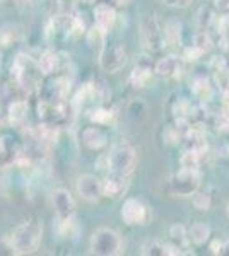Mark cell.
I'll use <instances>...</instances> for the list:
<instances>
[{
  "mask_svg": "<svg viewBox=\"0 0 229 256\" xmlns=\"http://www.w3.org/2000/svg\"><path fill=\"white\" fill-rule=\"evenodd\" d=\"M41 239H43V224L36 217H31L21 222L12 230L7 242L14 254H31L40 248Z\"/></svg>",
  "mask_w": 229,
  "mask_h": 256,
  "instance_id": "1",
  "label": "cell"
},
{
  "mask_svg": "<svg viewBox=\"0 0 229 256\" xmlns=\"http://www.w3.org/2000/svg\"><path fill=\"white\" fill-rule=\"evenodd\" d=\"M12 79L21 90L31 92V90L41 86L43 72H41L38 62H35L31 56L24 55V53H19L16 60L12 62Z\"/></svg>",
  "mask_w": 229,
  "mask_h": 256,
  "instance_id": "2",
  "label": "cell"
},
{
  "mask_svg": "<svg viewBox=\"0 0 229 256\" xmlns=\"http://www.w3.org/2000/svg\"><path fill=\"white\" fill-rule=\"evenodd\" d=\"M91 251L98 256H116L123 251L122 236L115 229L101 227L91 238Z\"/></svg>",
  "mask_w": 229,
  "mask_h": 256,
  "instance_id": "3",
  "label": "cell"
},
{
  "mask_svg": "<svg viewBox=\"0 0 229 256\" xmlns=\"http://www.w3.org/2000/svg\"><path fill=\"white\" fill-rule=\"evenodd\" d=\"M137 166V152L130 144H118L108 156V169L123 176H130Z\"/></svg>",
  "mask_w": 229,
  "mask_h": 256,
  "instance_id": "4",
  "label": "cell"
},
{
  "mask_svg": "<svg viewBox=\"0 0 229 256\" xmlns=\"http://www.w3.org/2000/svg\"><path fill=\"white\" fill-rule=\"evenodd\" d=\"M200 188V172L198 169L181 168L178 172L169 178L168 190L174 196H191Z\"/></svg>",
  "mask_w": 229,
  "mask_h": 256,
  "instance_id": "5",
  "label": "cell"
},
{
  "mask_svg": "<svg viewBox=\"0 0 229 256\" xmlns=\"http://www.w3.org/2000/svg\"><path fill=\"white\" fill-rule=\"evenodd\" d=\"M128 62V53L123 43L113 41V43H105L99 52V65L108 74H115L122 70Z\"/></svg>",
  "mask_w": 229,
  "mask_h": 256,
  "instance_id": "6",
  "label": "cell"
},
{
  "mask_svg": "<svg viewBox=\"0 0 229 256\" xmlns=\"http://www.w3.org/2000/svg\"><path fill=\"white\" fill-rule=\"evenodd\" d=\"M140 30H142V38L145 43V48L152 53H159L166 46L164 40V30H162L159 19L156 14H145L140 22Z\"/></svg>",
  "mask_w": 229,
  "mask_h": 256,
  "instance_id": "7",
  "label": "cell"
},
{
  "mask_svg": "<svg viewBox=\"0 0 229 256\" xmlns=\"http://www.w3.org/2000/svg\"><path fill=\"white\" fill-rule=\"evenodd\" d=\"M120 216L127 226H142L149 218V208L139 198H127L122 205Z\"/></svg>",
  "mask_w": 229,
  "mask_h": 256,
  "instance_id": "8",
  "label": "cell"
},
{
  "mask_svg": "<svg viewBox=\"0 0 229 256\" xmlns=\"http://www.w3.org/2000/svg\"><path fill=\"white\" fill-rule=\"evenodd\" d=\"M77 193L81 198H84L86 202H99L103 198V184L101 180L94 174H82L77 178Z\"/></svg>",
  "mask_w": 229,
  "mask_h": 256,
  "instance_id": "9",
  "label": "cell"
},
{
  "mask_svg": "<svg viewBox=\"0 0 229 256\" xmlns=\"http://www.w3.org/2000/svg\"><path fill=\"white\" fill-rule=\"evenodd\" d=\"M52 204L57 212V218H70L76 216L77 205L69 190H65V188L55 190V192L52 193Z\"/></svg>",
  "mask_w": 229,
  "mask_h": 256,
  "instance_id": "10",
  "label": "cell"
},
{
  "mask_svg": "<svg viewBox=\"0 0 229 256\" xmlns=\"http://www.w3.org/2000/svg\"><path fill=\"white\" fill-rule=\"evenodd\" d=\"M154 65L152 62L147 58V56H140V60L135 64V67L132 68L130 77H128V82L134 89H144L149 86V82L152 80L154 77Z\"/></svg>",
  "mask_w": 229,
  "mask_h": 256,
  "instance_id": "11",
  "label": "cell"
},
{
  "mask_svg": "<svg viewBox=\"0 0 229 256\" xmlns=\"http://www.w3.org/2000/svg\"><path fill=\"white\" fill-rule=\"evenodd\" d=\"M103 184V196L108 198H120L127 193L128 190V176L118 174V172H111L108 174L105 180L101 181Z\"/></svg>",
  "mask_w": 229,
  "mask_h": 256,
  "instance_id": "12",
  "label": "cell"
},
{
  "mask_svg": "<svg viewBox=\"0 0 229 256\" xmlns=\"http://www.w3.org/2000/svg\"><path fill=\"white\" fill-rule=\"evenodd\" d=\"M93 16H94V26H98L99 30H103L105 32L113 30L116 22V10L111 4L108 2L96 4Z\"/></svg>",
  "mask_w": 229,
  "mask_h": 256,
  "instance_id": "13",
  "label": "cell"
},
{
  "mask_svg": "<svg viewBox=\"0 0 229 256\" xmlns=\"http://www.w3.org/2000/svg\"><path fill=\"white\" fill-rule=\"evenodd\" d=\"M154 72H156V76H159L161 79H176L181 74V62L174 55L164 56V58H161L154 65Z\"/></svg>",
  "mask_w": 229,
  "mask_h": 256,
  "instance_id": "14",
  "label": "cell"
},
{
  "mask_svg": "<svg viewBox=\"0 0 229 256\" xmlns=\"http://www.w3.org/2000/svg\"><path fill=\"white\" fill-rule=\"evenodd\" d=\"M82 142H84V146L87 148H91V150H101L108 144V138L101 128L87 126L86 130L82 132Z\"/></svg>",
  "mask_w": 229,
  "mask_h": 256,
  "instance_id": "15",
  "label": "cell"
},
{
  "mask_svg": "<svg viewBox=\"0 0 229 256\" xmlns=\"http://www.w3.org/2000/svg\"><path fill=\"white\" fill-rule=\"evenodd\" d=\"M23 40V28L19 24H4L0 26V48H11Z\"/></svg>",
  "mask_w": 229,
  "mask_h": 256,
  "instance_id": "16",
  "label": "cell"
},
{
  "mask_svg": "<svg viewBox=\"0 0 229 256\" xmlns=\"http://www.w3.org/2000/svg\"><path fill=\"white\" fill-rule=\"evenodd\" d=\"M28 113V101L24 99H14L7 108V118H9L11 125H21L26 120Z\"/></svg>",
  "mask_w": 229,
  "mask_h": 256,
  "instance_id": "17",
  "label": "cell"
},
{
  "mask_svg": "<svg viewBox=\"0 0 229 256\" xmlns=\"http://www.w3.org/2000/svg\"><path fill=\"white\" fill-rule=\"evenodd\" d=\"M38 65L43 72V76H53L58 68H60V58H58V53L47 50V52L41 53Z\"/></svg>",
  "mask_w": 229,
  "mask_h": 256,
  "instance_id": "18",
  "label": "cell"
},
{
  "mask_svg": "<svg viewBox=\"0 0 229 256\" xmlns=\"http://www.w3.org/2000/svg\"><path fill=\"white\" fill-rule=\"evenodd\" d=\"M188 239H191L197 246L205 244L210 239V227L205 222H195L188 229Z\"/></svg>",
  "mask_w": 229,
  "mask_h": 256,
  "instance_id": "19",
  "label": "cell"
},
{
  "mask_svg": "<svg viewBox=\"0 0 229 256\" xmlns=\"http://www.w3.org/2000/svg\"><path fill=\"white\" fill-rule=\"evenodd\" d=\"M207 150H200V148H188L183 152L181 156V168L185 169H198L202 164L203 158H205Z\"/></svg>",
  "mask_w": 229,
  "mask_h": 256,
  "instance_id": "20",
  "label": "cell"
},
{
  "mask_svg": "<svg viewBox=\"0 0 229 256\" xmlns=\"http://www.w3.org/2000/svg\"><path fill=\"white\" fill-rule=\"evenodd\" d=\"M164 40L169 46H180L181 44V24L178 20H169L164 28Z\"/></svg>",
  "mask_w": 229,
  "mask_h": 256,
  "instance_id": "21",
  "label": "cell"
},
{
  "mask_svg": "<svg viewBox=\"0 0 229 256\" xmlns=\"http://www.w3.org/2000/svg\"><path fill=\"white\" fill-rule=\"evenodd\" d=\"M149 114V108L144 101L140 99H135L128 104V116H130L134 122H144Z\"/></svg>",
  "mask_w": 229,
  "mask_h": 256,
  "instance_id": "22",
  "label": "cell"
},
{
  "mask_svg": "<svg viewBox=\"0 0 229 256\" xmlns=\"http://www.w3.org/2000/svg\"><path fill=\"white\" fill-rule=\"evenodd\" d=\"M193 94L197 96L198 99L205 101L212 96V86H210V80L207 77H197L193 80Z\"/></svg>",
  "mask_w": 229,
  "mask_h": 256,
  "instance_id": "23",
  "label": "cell"
},
{
  "mask_svg": "<svg viewBox=\"0 0 229 256\" xmlns=\"http://www.w3.org/2000/svg\"><path fill=\"white\" fill-rule=\"evenodd\" d=\"M89 118H91V122L96 123V125H110L115 118V113L106 108H96L91 111Z\"/></svg>",
  "mask_w": 229,
  "mask_h": 256,
  "instance_id": "24",
  "label": "cell"
},
{
  "mask_svg": "<svg viewBox=\"0 0 229 256\" xmlns=\"http://www.w3.org/2000/svg\"><path fill=\"white\" fill-rule=\"evenodd\" d=\"M169 236H171L173 242H176L178 246H181L183 250H185L186 241H188V230H186L185 226H181V224L171 226V229H169Z\"/></svg>",
  "mask_w": 229,
  "mask_h": 256,
  "instance_id": "25",
  "label": "cell"
},
{
  "mask_svg": "<svg viewBox=\"0 0 229 256\" xmlns=\"http://www.w3.org/2000/svg\"><path fill=\"white\" fill-rule=\"evenodd\" d=\"M191 44H193V46H197L202 53H207L212 48V44H214V43H212V38H210L209 32L202 30L200 32H197V34L193 36Z\"/></svg>",
  "mask_w": 229,
  "mask_h": 256,
  "instance_id": "26",
  "label": "cell"
},
{
  "mask_svg": "<svg viewBox=\"0 0 229 256\" xmlns=\"http://www.w3.org/2000/svg\"><path fill=\"white\" fill-rule=\"evenodd\" d=\"M191 204L195 205V208H198V210H209L210 208V205H212V198L209 193H202V192H195L193 195H191Z\"/></svg>",
  "mask_w": 229,
  "mask_h": 256,
  "instance_id": "27",
  "label": "cell"
},
{
  "mask_svg": "<svg viewBox=\"0 0 229 256\" xmlns=\"http://www.w3.org/2000/svg\"><path fill=\"white\" fill-rule=\"evenodd\" d=\"M215 125L220 134H229V106L222 108L215 116Z\"/></svg>",
  "mask_w": 229,
  "mask_h": 256,
  "instance_id": "28",
  "label": "cell"
},
{
  "mask_svg": "<svg viewBox=\"0 0 229 256\" xmlns=\"http://www.w3.org/2000/svg\"><path fill=\"white\" fill-rule=\"evenodd\" d=\"M197 20H198V26L205 31L207 28H210V24H214L215 20H217V18H215V16L212 14L209 9H205V7H203V9H200V12H198V19Z\"/></svg>",
  "mask_w": 229,
  "mask_h": 256,
  "instance_id": "29",
  "label": "cell"
},
{
  "mask_svg": "<svg viewBox=\"0 0 229 256\" xmlns=\"http://www.w3.org/2000/svg\"><path fill=\"white\" fill-rule=\"evenodd\" d=\"M142 254H145V256H164V251H162V242L147 241L142 246Z\"/></svg>",
  "mask_w": 229,
  "mask_h": 256,
  "instance_id": "30",
  "label": "cell"
},
{
  "mask_svg": "<svg viewBox=\"0 0 229 256\" xmlns=\"http://www.w3.org/2000/svg\"><path fill=\"white\" fill-rule=\"evenodd\" d=\"M202 55L203 53L197 46H193V44H188V46L183 48V58L186 62H197Z\"/></svg>",
  "mask_w": 229,
  "mask_h": 256,
  "instance_id": "31",
  "label": "cell"
},
{
  "mask_svg": "<svg viewBox=\"0 0 229 256\" xmlns=\"http://www.w3.org/2000/svg\"><path fill=\"white\" fill-rule=\"evenodd\" d=\"M162 2L173 9H188L193 0H162Z\"/></svg>",
  "mask_w": 229,
  "mask_h": 256,
  "instance_id": "32",
  "label": "cell"
},
{
  "mask_svg": "<svg viewBox=\"0 0 229 256\" xmlns=\"http://www.w3.org/2000/svg\"><path fill=\"white\" fill-rule=\"evenodd\" d=\"M212 4L220 14H229V0H212Z\"/></svg>",
  "mask_w": 229,
  "mask_h": 256,
  "instance_id": "33",
  "label": "cell"
},
{
  "mask_svg": "<svg viewBox=\"0 0 229 256\" xmlns=\"http://www.w3.org/2000/svg\"><path fill=\"white\" fill-rule=\"evenodd\" d=\"M222 242L224 241H219V239H214V241L209 244V250L212 254H220V251H222Z\"/></svg>",
  "mask_w": 229,
  "mask_h": 256,
  "instance_id": "34",
  "label": "cell"
},
{
  "mask_svg": "<svg viewBox=\"0 0 229 256\" xmlns=\"http://www.w3.org/2000/svg\"><path fill=\"white\" fill-rule=\"evenodd\" d=\"M9 152H11V148H9V146H7L6 138L0 137V159L7 158V156H9Z\"/></svg>",
  "mask_w": 229,
  "mask_h": 256,
  "instance_id": "35",
  "label": "cell"
},
{
  "mask_svg": "<svg viewBox=\"0 0 229 256\" xmlns=\"http://www.w3.org/2000/svg\"><path fill=\"white\" fill-rule=\"evenodd\" d=\"M2 4H7V6H21V4H29L33 0H0Z\"/></svg>",
  "mask_w": 229,
  "mask_h": 256,
  "instance_id": "36",
  "label": "cell"
},
{
  "mask_svg": "<svg viewBox=\"0 0 229 256\" xmlns=\"http://www.w3.org/2000/svg\"><path fill=\"white\" fill-rule=\"evenodd\" d=\"M132 0H111V4L113 6H116V7H125V6H128Z\"/></svg>",
  "mask_w": 229,
  "mask_h": 256,
  "instance_id": "37",
  "label": "cell"
},
{
  "mask_svg": "<svg viewBox=\"0 0 229 256\" xmlns=\"http://www.w3.org/2000/svg\"><path fill=\"white\" fill-rule=\"evenodd\" d=\"M220 256H229V239L222 242V251H220Z\"/></svg>",
  "mask_w": 229,
  "mask_h": 256,
  "instance_id": "38",
  "label": "cell"
},
{
  "mask_svg": "<svg viewBox=\"0 0 229 256\" xmlns=\"http://www.w3.org/2000/svg\"><path fill=\"white\" fill-rule=\"evenodd\" d=\"M222 94H224V98H226L227 102H229V80L222 86Z\"/></svg>",
  "mask_w": 229,
  "mask_h": 256,
  "instance_id": "39",
  "label": "cell"
},
{
  "mask_svg": "<svg viewBox=\"0 0 229 256\" xmlns=\"http://www.w3.org/2000/svg\"><path fill=\"white\" fill-rule=\"evenodd\" d=\"M0 68H2V55H0Z\"/></svg>",
  "mask_w": 229,
  "mask_h": 256,
  "instance_id": "40",
  "label": "cell"
},
{
  "mask_svg": "<svg viewBox=\"0 0 229 256\" xmlns=\"http://www.w3.org/2000/svg\"><path fill=\"white\" fill-rule=\"evenodd\" d=\"M227 216H229V204H227Z\"/></svg>",
  "mask_w": 229,
  "mask_h": 256,
  "instance_id": "41",
  "label": "cell"
},
{
  "mask_svg": "<svg viewBox=\"0 0 229 256\" xmlns=\"http://www.w3.org/2000/svg\"><path fill=\"white\" fill-rule=\"evenodd\" d=\"M86 2H93V0H86Z\"/></svg>",
  "mask_w": 229,
  "mask_h": 256,
  "instance_id": "42",
  "label": "cell"
}]
</instances>
